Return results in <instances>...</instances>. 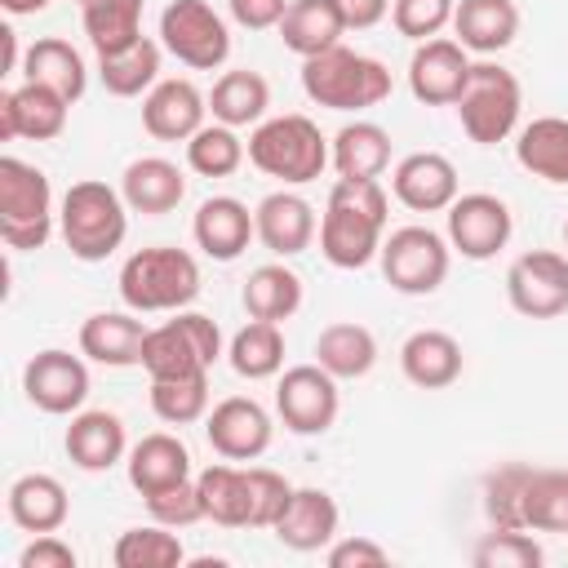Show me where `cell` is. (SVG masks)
I'll return each instance as SVG.
<instances>
[{
    "label": "cell",
    "instance_id": "54",
    "mask_svg": "<svg viewBox=\"0 0 568 568\" xmlns=\"http://www.w3.org/2000/svg\"><path fill=\"white\" fill-rule=\"evenodd\" d=\"M0 49H4V71H0V75L22 71V62H18V31H13V27H0Z\"/></svg>",
    "mask_w": 568,
    "mask_h": 568
},
{
    "label": "cell",
    "instance_id": "34",
    "mask_svg": "<svg viewBox=\"0 0 568 568\" xmlns=\"http://www.w3.org/2000/svg\"><path fill=\"white\" fill-rule=\"evenodd\" d=\"M266 106H271V84H266L262 71L235 67V71H222V75L213 80L209 115H213L217 124H231V129L262 124V120H266Z\"/></svg>",
    "mask_w": 568,
    "mask_h": 568
},
{
    "label": "cell",
    "instance_id": "33",
    "mask_svg": "<svg viewBox=\"0 0 568 568\" xmlns=\"http://www.w3.org/2000/svg\"><path fill=\"white\" fill-rule=\"evenodd\" d=\"M333 151V169L337 178H351V182H368V178H382L390 169V133L373 120H351L333 133L328 142Z\"/></svg>",
    "mask_w": 568,
    "mask_h": 568
},
{
    "label": "cell",
    "instance_id": "38",
    "mask_svg": "<svg viewBox=\"0 0 568 568\" xmlns=\"http://www.w3.org/2000/svg\"><path fill=\"white\" fill-rule=\"evenodd\" d=\"M195 488L204 501V519H213L222 528H248V475H244V466H231L222 457L195 475Z\"/></svg>",
    "mask_w": 568,
    "mask_h": 568
},
{
    "label": "cell",
    "instance_id": "50",
    "mask_svg": "<svg viewBox=\"0 0 568 568\" xmlns=\"http://www.w3.org/2000/svg\"><path fill=\"white\" fill-rule=\"evenodd\" d=\"M324 559H328V568H382V564H390V550L377 546L373 537H333Z\"/></svg>",
    "mask_w": 568,
    "mask_h": 568
},
{
    "label": "cell",
    "instance_id": "4",
    "mask_svg": "<svg viewBox=\"0 0 568 568\" xmlns=\"http://www.w3.org/2000/svg\"><path fill=\"white\" fill-rule=\"evenodd\" d=\"M115 284H120V302L138 315L186 311L200 297V262L186 248L151 244L124 257Z\"/></svg>",
    "mask_w": 568,
    "mask_h": 568
},
{
    "label": "cell",
    "instance_id": "43",
    "mask_svg": "<svg viewBox=\"0 0 568 568\" xmlns=\"http://www.w3.org/2000/svg\"><path fill=\"white\" fill-rule=\"evenodd\" d=\"M151 413L169 426H191L209 417V373L204 377H151Z\"/></svg>",
    "mask_w": 568,
    "mask_h": 568
},
{
    "label": "cell",
    "instance_id": "22",
    "mask_svg": "<svg viewBox=\"0 0 568 568\" xmlns=\"http://www.w3.org/2000/svg\"><path fill=\"white\" fill-rule=\"evenodd\" d=\"M71 466H80L84 475H102L111 470L115 462L129 457V435H124V422L106 408H80L67 426V439H62Z\"/></svg>",
    "mask_w": 568,
    "mask_h": 568
},
{
    "label": "cell",
    "instance_id": "10",
    "mask_svg": "<svg viewBox=\"0 0 568 568\" xmlns=\"http://www.w3.org/2000/svg\"><path fill=\"white\" fill-rule=\"evenodd\" d=\"M160 44L191 71H217L231 58V27L209 0H169L160 13Z\"/></svg>",
    "mask_w": 568,
    "mask_h": 568
},
{
    "label": "cell",
    "instance_id": "11",
    "mask_svg": "<svg viewBox=\"0 0 568 568\" xmlns=\"http://www.w3.org/2000/svg\"><path fill=\"white\" fill-rule=\"evenodd\" d=\"M275 413L293 435H324L342 413L337 377L320 364H293L275 382Z\"/></svg>",
    "mask_w": 568,
    "mask_h": 568
},
{
    "label": "cell",
    "instance_id": "7",
    "mask_svg": "<svg viewBox=\"0 0 568 568\" xmlns=\"http://www.w3.org/2000/svg\"><path fill=\"white\" fill-rule=\"evenodd\" d=\"M53 222H58V209H53L49 178L18 155H0V240L18 253L44 248V240L53 235Z\"/></svg>",
    "mask_w": 568,
    "mask_h": 568
},
{
    "label": "cell",
    "instance_id": "12",
    "mask_svg": "<svg viewBox=\"0 0 568 568\" xmlns=\"http://www.w3.org/2000/svg\"><path fill=\"white\" fill-rule=\"evenodd\" d=\"M506 302L524 320H555L568 311V253L528 248L506 271Z\"/></svg>",
    "mask_w": 568,
    "mask_h": 568
},
{
    "label": "cell",
    "instance_id": "26",
    "mask_svg": "<svg viewBox=\"0 0 568 568\" xmlns=\"http://www.w3.org/2000/svg\"><path fill=\"white\" fill-rule=\"evenodd\" d=\"M124 470H129V484H133L142 497H151V493H160V488H173V484H182V479H195V470H191V448H186L178 435H169V430L142 435V439L129 448Z\"/></svg>",
    "mask_w": 568,
    "mask_h": 568
},
{
    "label": "cell",
    "instance_id": "46",
    "mask_svg": "<svg viewBox=\"0 0 568 568\" xmlns=\"http://www.w3.org/2000/svg\"><path fill=\"white\" fill-rule=\"evenodd\" d=\"M541 559L546 550L528 537V528H493L470 550L475 568H541Z\"/></svg>",
    "mask_w": 568,
    "mask_h": 568
},
{
    "label": "cell",
    "instance_id": "13",
    "mask_svg": "<svg viewBox=\"0 0 568 568\" xmlns=\"http://www.w3.org/2000/svg\"><path fill=\"white\" fill-rule=\"evenodd\" d=\"M22 395L49 417H75L89 399V364L62 346H44L22 368Z\"/></svg>",
    "mask_w": 568,
    "mask_h": 568
},
{
    "label": "cell",
    "instance_id": "25",
    "mask_svg": "<svg viewBox=\"0 0 568 568\" xmlns=\"http://www.w3.org/2000/svg\"><path fill=\"white\" fill-rule=\"evenodd\" d=\"M462 342L444 328H417L399 346V373L422 390H444L462 377Z\"/></svg>",
    "mask_w": 568,
    "mask_h": 568
},
{
    "label": "cell",
    "instance_id": "27",
    "mask_svg": "<svg viewBox=\"0 0 568 568\" xmlns=\"http://www.w3.org/2000/svg\"><path fill=\"white\" fill-rule=\"evenodd\" d=\"M4 506H9V519H13L22 532H31V537H36V532H58V528L67 524V515H71V497H67L62 479H58V475H44V470L18 475V479L9 484Z\"/></svg>",
    "mask_w": 568,
    "mask_h": 568
},
{
    "label": "cell",
    "instance_id": "1",
    "mask_svg": "<svg viewBox=\"0 0 568 568\" xmlns=\"http://www.w3.org/2000/svg\"><path fill=\"white\" fill-rule=\"evenodd\" d=\"M386 213H390V200H386L377 178H368V182L337 178L328 200H324V217H320V253H324V262L337 266V271L368 266L382 253Z\"/></svg>",
    "mask_w": 568,
    "mask_h": 568
},
{
    "label": "cell",
    "instance_id": "42",
    "mask_svg": "<svg viewBox=\"0 0 568 568\" xmlns=\"http://www.w3.org/2000/svg\"><path fill=\"white\" fill-rule=\"evenodd\" d=\"M248 160V146L240 142V133L231 124H204L195 138H186V164L200 178H231L240 164Z\"/></svg>",
    "mask_w": 568,
    "mask_h": 568
},
{
    "label": "cell",
    "instance_id": "29",
    "mask_svg": "<svg viewBox=\"0 0 568 568\" xmlns=\"http://www.w3.org/2000/svg\"><path fill=\"white\" fill-rule=\"evenodd\" d=\"M120 195L133 213H146V217H160V213H173L186 195V178L173 160L164 155H142L133 164H124L120 173Z\"/></svg>",
    "mask_w": 568,
    "mask_h": 568
},
{
    "label": "cell",
    "instance_id": "31",
    "mask_svg": "<svg viewBox=\"0 0 568 568\" xmlns=\"http://www.w3.org/2000/svg\"><path fill=\"white\" fill-rule=\"evenodd\" d=\"M280 40L297 58H315L346 36V18L333 0H288V13L280 18Z\"/></svg>",
    "mask_w": 568,
    "mask_h": 568
},
{
    "label": "cell",
    "instance_id": "47",
    "mask_svg": "<svg viewBox=\"0 0 568 568\" xmlns=\"http://www.w3.org/2000/svg\"><path fill=\"white\" fill-rule=\"evenodd\" d=\"M244 475H248V528H275V519L293 497V484L271 466H244Z\"/></svg>",
    "mask_w": 568,
    "mask_h": 568
},
{
    "label": "cell",
    "instance_id": "3",
    "mask_svg": "<svg viewBox=\"0 0 568 568\" xmlns=\"http://www.w3.org/2000/svg\"><path fill=\"white\" fill-rule=\"evenodd\" d=\"M129 204L115 186L98 182V178H84V182H71L62 204H58V231H62V244L71 248V257L80 262H106L124 235H129Z\"/></svg>",
    "mask_w": 568,
    "mask_h": 568
},
{
    "label": "cell",
    "instance_id": "14",
    "mask_svg": "<svg viewBox=\"0 0 568 568\" xmlns=\"http://www.w3.org/2000/svg\"><path fill=\"white\" fill-rule=\"evenodd\" d=\"M510 204L493 191H466L448 204V244L466 262H488L510 244Z\"/></svg>",
    "mask_w": 568,
    "mask_h": 568
},
{
    "label": "cell",
    "instance_id": "49",
    "mask_svg": "<svg viewBox=\"0 0 568 568\" xmlns=\"http://www.w3.org/2000/svg\"><path fill=\"white\" fill-rule=\"evenodd\" d=\"M142 501H146L151 519L164 524V528H191V524L204 519V501H200L195 479H182V484H173V488H160V493H151V497H142Z\"/></svg>",
    "mask_w": 568,
    "mask_h": 568
},
{
    "label": "cell",
    "instance_id": "55",
    "mask_svg": "<svg viewBox=\"0 0 568 568\" xmlns=\"http://www.w3.org/2000/svg\"><path fill=\"white\" fill-rule=\"evenodd\" d=\"M0 9H4L9 18H31V13H44L49 0H0Z\"/></svg>",
    "mask_w": 568,
    "mask_h": 568
},
{
    "label": "cell",
    "instance_id": "5",
    "mask_svg": "<svg viewBox=\"0 0 568 568\" xmlns=\"http://www.w3.org/2000/svg\"><path fill=\"white\" fill-rule=\"evenodd\" d=\"M302 93L324 111H368L390 98L386 62L333 44L315 58H302Z\"/></svg>",
    "mask_w": 568,
    "mask_h": 568
},
{
    "label": "cell",
    "instance_id": "56",
    "mask_svg": "<svg viewBox=\"0 0 568 568\" xmlns=\"http://www.w3.org/2000/svg\"><path fill=\"white\" fill-rule=\"evenodd\" d=\"M564 248H568V222H564Z\"/></svg>",
    "mask_w": 568,
    "mask_h": 568
},
{
    "label": "cell",
    "instance_id": "23",
    "mask_svg": "<svg viewBox=\"0 0 568 568\" xmlns=\"http://www.w3.org/2000/svg\"><path fill=\"white\" fill-rule=\"evenodd\" d=\"M337 524H342V510L333 501V493L324 488H293L284 515L275 519V541L297 550V555H311V550H324L333 537H337Z\"/></svg>",
    "mask_w": 568,
    "mask_h": 568
},
{
    "label": "cell",
    "instance_id": "44",
    "mask_svg": "<svg viewBox=\"0 0 568 568\" xmlns=\"http://www.w3.org/2000/svg\"><path fill=\"white\" fill-rule=\"evenodd\" d=\"M524 528L568 532V470H532L524 488Z\"/></svg>",
    "mask_w": 568,
    "mask_h": 568
},
{
    "label": "cell",
    "instance_id": "40",
    "mask_svg": "<svg viewBox=\"0 0 568 568\" xmlns=\"http://www.w3.org/2000/svg\"><path fill=\"white\" fill-rule=\"evenodd\" d=\"M80 18H84V36L98 58L120 53L142 40V0H89Z\"/></svg>",
    "mask_w": 568,
    "mask_h": 568
},
{
    "label": "cell",
    "instance_id": "41",
    "mask_svg": "<svg viewBox=\"0 0 568 568\" xmlns=\"http://www.w3.org/2000/svg\"><path fill=\"white\" fill-rule=\"evenodd\" d=\"M111 559H115V568H178V564H186V550H182L178 528L146 524V528H124L115 537Z\"/></svg>",
    "mask_w": 568,
    "mask_h": 568
},
{
    "label": "cell",
    "instance_id": "6",
    "mask_svg": "<svg viewBox=\"0 0 568 568\" xmlns=\"http://www.w3.org/2000/svg\"><path fill=\"white\" fill-rule=\"evenodd\" d=\"M453 106H457L462 133L475 146H497L510 133H519V111H524L519 75L506 71L501 62H470L466 89Z\"/></svg>",
    "mask_w": 568,
    "mask_h": 568
},
{
    "label": "cell",
    "instance_id": "21",
    "mask_svg": "<svg viewBox=\"0 0 568 568\" xmlns=\"http://www.w3.org/2000/svg\"><path fill=\"white\" fill-rule=\"evenodd\" d=\"M253 222H257L262 248L275 253V257L306 253L311 240H315V226H320L311 200H302L297 191H271V195H262L257 209H253Z\"/></svg>",
    "mask_w": 568,
    "mask_h": 568
},
{
    "label": "cell",
    "instance_id": "19",
    "mask_svg": "<svg viewBox=\"0 0 568 568\" xmlns=\"http://www.w3.org/2000/svg\"><path fill=\"white\" fill-rule=\"evenodd\" d=\"M204 115H209V98L173 75V80H160L146 98H142V129L155 138V142H186L204 129Z\"/></svg>",
    "mask_w": 568,
    "mask_h": 568
},
{
    "label": "cell",
    "instance_id": "18",
    "mask_svg": "<svg viewBox=\"0 0 568 568\" xmlns=\"http://www.w3.org/2000/svg\"><path fill=\"white\" fill-rule=\"evenodd\" d=\"M390 195L413 213H448V204L462 195L457 169L439 151H413L390 173Z\"/></svg>",
    "mask_w": 568,
    "mask_h": 568
},
{
    "label": "cell",
    "instance_id": "30",
    "mask_svg": "<svg viewBox=\"0 0 568 568\" xmlns=\"http://www.w3.org/2000/svg\"><path fill=\"white\" fill-rule=\"evenodd\" d=\"M22 80H36V84H49L58 89L67 102H80L84 89H89V67L80 58V49L62 36H40L36 44H27L22 53Z\"/></svg>",
    "mask_w": 568,
    "mask_h": 568
},
{
    "label": "cell",
    "instance_id": "32",
    "mask_svg": "<svg viewBox=\"0 0 568 568\" xmlns=\"http://www.w3.org/2000/svg\"><path fill=\"white\" fill-rule=\"evenodd\" d=\"M515 160L550 186H568V120L537 115L515 133Z\"/></svg>",
    "mask_w": 568,
    "mask_h": 568
},
{
    "label": "cell",
    "instance_id": "17",
    "mask_svg": "<svg viewBox=\"0 0 568 568\" xmlns=\"http://www.w3.org/2000/svg\"><path fill=\"white\" fill-rule=\"evenodd\" d=\"M67 115H71V102L58 89L22 80L18 89L0 93V142H13V138L53 142L67 129Z\"/></svg>",
    "mask_w": 568,
    "mask_h": 568
},
{
    "label": "cell",
    "instance_id": "45",
    "mask_svg": "<svg viewBox=\"0 0 568 568\" xmlns=\"http://www.w3.org/2000/svg\"><path fill=\"white\" fill-rule=\"evenodd\" d=\"M537 466L528 462H506L497 470H488L484 479V515L493 528H524V488L532 479Z\"/></svg>",
    "mask_w": 568,
    "mask_h": 568
},
{
    "label": "cell",
    "instance_id": "48",
    "mask_svg": "<svg viewBox=\"0 0 568 568\" xmlns=\"http://www.w3.org/2000/svg\"><path fill=\"white\" fill-rule=\"evenodd\" d=\"M457 0H390V22L408 40H435L444 27H453Z\"/></svg>",
    "mask_w": 568,
    "mask_h": 568
},
{
    "label": "cell",
    "instance_id": "37",
    "mask_svg": "<svg viewBox=\"0 0 568 568\" xmlns=\"http://www.w3.org/2000/svg\"><path fill=\"white\" fill-rule=\"evenodd\" d=\"M240 302H244L248 320L284 324V320H288V315H297V306H302V275H297V271H288L284 262H266V266L248 271Z\"/></svg>",
    "mask_w": 568,
    "mask_h": 568
},
{
    "label": "cell",
    "instance_id": "16",
    "mask_svg": "<svg viewBox=\"0 0 568 568\" xmlns=\"http://www.w3.org/2000/svg\"><path fill=\"white\" fill-rule=\"evenodd\" d=\"M470 75V53L453 36L422 40L408 58V89L422 106H453L466 89Z\"/></svg>",
    "mask_w": 568,
    "mask_h": 568
},
{
    "label": "cell",
    "instance_id": "53",
    "mask_svg": "<svg viewBox=\"0 0 568 568\" xmlns=\"http://www.w3.org/2000/svg\"><path fill=\"white\" fill-rule=\"evenodd\" d=\"M346 18V31H368L390 13V0H333Z\"/></svg>",
    "mask_w": 568,
    "mask_h": 568
},
{
    "label": "cell",
    "instance_id": "39",
    "mask_svg": "<svg viewBox=\"0 0 568 568\" xmlns=\"http://www.w3.org/2000/svg\"><path fill=\"white\" fill-rule=\"evenodd\" d=\"M226 359H231L235 377H244V382L280 377V368H284V333H280V324H271V320H248V324L231 337Z\"/></svg>",
    "mask_w": 568,
    "mask_h": 568
},
{
    "label": "cell",
    "instance_id": "57",
    "mask_svg": "<svg viewBox=\"0 0 568 568\" xmlns=\"http://www.w3.org/2000/svg\"><path fill=\"white\" fill-rule=\"evenodd\" d=\"M75 4H80V9H84V4H89V0H75Z\"/></svg>",
    "mask_w": 568,
    "mask_h": 568
},
{
    "label": "cell",
    "instance_id": "20",
    "mask_svg": "<svg viewBox=\"0 0 568 568\" xmlns=\"http://www.w3.org/2000/svg\"><path fill=\"white\" fill-rule=\"evenodd\" d=\"M191 235H195V248L213 262H235L248 240L257 235V222H253V209L235 195H209L195 217H191Z\"/></svg>",
    "mask_w": 568,
    "mask_h": 568
},
{
    "label": "cell",
    "instance_id": "24",
    "mask_svg": "<svg viewBox=\"0 0 568 568\" xmlns=\"http://www.w3.org/2000/svg\"><path fill=\"white\" fill-rule=\"evenodd\" d=\"M146 333L151 328L138 320V311H98L80 324V355L106 368H133L142 364Z\"/></svg>",
    "mask_w": 568,
    "mask_h": 568
},
{
    "label": "cell",
    "instance_id": "8",
    "mask_svg": "<svg viewBox=\"0 0 568 568\" xmlns=\"http://www.w3.org/2000/svg\"><path fill=\"white\" fill-rule=\"evenodd\" d=\"M222 359V328L200 311H173L142 342L146 377H204Z\"/></svg>",
    "mask_w": 568,
    "mask_h": 568
},
{
    "label": "cell",
    "instance_id": "35",
    "mask_svg": "<svg viewBox=\"0 0 568 568\" xmlns=\"http://www.w3.org/2000/svg\"><path fill=\"white\" fill-rule=\"evenodd\" d=\"M315 364L328 368L337 382L368 377L373 364H377V337H373V328H364L355 320H337V324L320 328V337H315Z\"/></svg>",
    "mask_w": 568,
    "mask_h": 568
},
{
    "label": "cell",
    "instance_id": "52",
    "mask_svg": "<svg viewBox=\"0 0 568 568\" xmlns=\"http://www.w3.org/2000/svg\"><path fill=\"white\" fill-rule=\"evenodd\" d=\"M226 9L244 31H271L288 13V0H226Z\"/></svg>",
    "mask_w": 568,
    "mask_h": 568
},
{
    "label": "cell",
    "instance_id": "51",
    "mask_svg": "<svg viewBox=\"0 0 568 568\" xmlns=\"http://www.w3.org/2000/svg\"><path fill=\"white\" fill-rule=\"evenodd\" d=\"M75 564H80V555L58 532H36L18 555V568H75Z\"/></svg>",
    "mask_w": 568,
    "mask_h": 568
},
{
    "label": "cell",
    "instance_id": "28",
    "mask_svg": "<svg viewBox=\"0 0 568 568\" xmlns=\"http://www.w3.org/2000/svg\"><path fill=\"white\" fill-rule=\"evenodd\" d=\"M519 36V9L515 0H457L453 9V40L466 53H501Z\"/></svg>",
    "mask_w": 568,
    "mask_h": 568
},
{
    "label": "cell",
    "instance_id": "15",
    "mask_svg": "<svg viewBox=\"0 0 568 568\" xmlns=\"http://www.w3.org/2000/svg\"><path fill=\"white\" fill-rule=\"evenodd\" d=\"M204 435H209V448L226 462H253L271 448V435H275V422L271 413L248 399V395H231V399H217L204 417Z\"/></svg>",
    "mask_w": 568,
    "mask_h": 568
},
{
    "label": "cell",
    "instance_id": "2",
    "mask_svg": "<svg viewBox=\"0 0 568 568\" xmlns=\"http://www.w3.org/2000/svg\"><path fill=\"white\" fill-rule=\"evenodd\" d=\"M248 164L284 186H306L315 182L328 164H333V151H328V138L320 133V124L302 111H288V115H271L262 124H253L248 133Z\"/></svg>",
    "mask_w": 568,
    "mask_h": 568
},
{
    "label": "cell",
    "instance_id": "9",
    "mask_svg": "<svg viewBox=\"0 0 568 568\" xmlns=\"http://www.w3.org/2000/svg\"><path fill=\"white\" fill-rule=\"evenodd\" d=\"M377 262H382V275L395 293L426 297L448 280L453 244H448V235H439L430 226H399L382 240Z\"/></svg>",
    "mask_w": 568,
    "mask_h": 568
},
{
    "label": "cell",
    "instance_id": "36",
    "mask_svg": "<svg viewBox=\"0 0 568 568\" xmlns=\"http://www.w3.org/2000/svg\"><path fill=\"white\" fill-rule=\"evenodd\" d=\"M160 58H164V44L142 36L138 44L98 58V80L111 98H146L160 84Z\"/></svg>",
    "mask_w": 568,
    "mask_h": 568
}]
</instances>
